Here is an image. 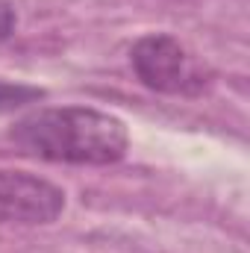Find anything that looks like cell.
I'll return each mask as SVG.
<instances>
[{
  "label": "cell",
  "instance_id": "obj_2",
  "mask_svg": "<svg viewBox=\"0 0 250 253\" xmlns=\"http://www.w3.org/2000/svg\"><path fill=\"white\" fill-rule=\"evenodd\" d=\"M132 71L138 74V80L162 94H200L206 80V68L197 62L194 53H188L186 47L165 33H153L135 42L132 53H129Z\"/></svg>",
  "mask_w": 250,
  "mask_h": 253
},
{
  "label": "cell",
  "instance_id": "obj_3",
  "mask_svg": "<svg viewBox=\"0 0 250 253\" xmlns=\"http://www.w3.org/2000/svg\"><path fill=\"white\" fill-rule=\"evenodd\" d=\"M65 191L44 177L0 168V224L36 227L62 215Z\"/></svg>",
  "mask_w": 250,
  "mask_h": 253
},
{
  "label": "cell",
  "instance_id": "obj_1",
  "mask_svg": "<svg viewBox=\"0 0 250 253\" xmlns=\"http://www.w3.org/2000/svg\"><path fill=\"white\" fill-rule=\"evenodd\" d=\"M12 141L30 156L68 165H112L129 147L124 121L91 106L36 109L15 124Z\"/></svg>",
  "mask_w": 250,
  "mask_h": 253
},
{
  "label": "cell",
  "instance_id": "obj_5",
  "mask_svg": "<svg viewBox=\"0 0 250 253\" xmlns=\"http://www.w3.org/2000/svg\"><path fill=\"white\" fill-rule=\"evenodd\" d=\"M15 30V9L9 6V3H3L0 0V42L3 39H9V33Z\"/></svg>",
  "mask_w": 250,
  "mask_h": 253
},
{
  "label": "cell",
  "instance_id": "obj_4",
  "mask_svg": "<svg viewBox=\"0 0 250 253\" xmlns=\"http://www.w3.org/2000/svg\"><path fill=\"white\" fill-rule=\"evenodd\" d=\"M44 91L36 88V85H24V83H9L0 77V115L3 112H12L18 106H27V103H36L42 100Z\"/></svg>",
  "mask_w": 250,
  "mask_h": 253
}]
</instances>
